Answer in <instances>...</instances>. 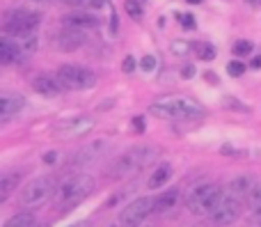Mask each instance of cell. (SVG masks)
I'll list each match as a JSON object with an SVG mask.
<instances>
[{
	"label": "cell",
	"instance_id": "cell-1",
	"mask_svg": "<svg viewBox=\"0 0 261 227\" xmlns=\"http://www.w3.org/2000/svg\"><path fill=\"white\" fill-rule=\"evenodd\" d=\"M96 188L94 177L90 174H69L62 182H58L53 191V207L58 211H69L78 207L85 197H90Z\"/></svg>",
	"mask_w": 261,
	"mask_h": 227
},
{
	"label": "cell",
	"instance_id": "cell-2",
	"mask_svg": "<svg viewBox=\"0 0 261 227\" xmlns=\"http://www.w3.org/2000/svg\"><path fill=\"white\" fill-rule=\"evenodd\" d=\"M149 113L153 115V117H161V119H176V122H181V119H197L204 115V108L197 104L195 99H190V96H161L158 101H153L151 106H149Z\"/></svg>",
	"mask_w": 261,
	"mask_h": 227
},
{
	"label": "cell",
	"instance_id": "cell-3",
	"mask_svg": "<svg viewBox=\"0 0 261 227\" xmlns=\"http://www.w3.org/2000/svg\"><path fill=\"white\" fill-rule=\"evenodd\" d=\"M153 159H156V147H133L115 159V163L108 170V177L117 179V182L128 179L138 174L147 163H151Z\"/></svg>",
	"mask_w": 261,
	"mask_h": 227
},
{
	"label": "cell",
	"instance_id": "cell-4",
	"mask_svg": "<svg viewBox=\"0 0 261 227\" xmlns=\"http://www.w3.org/2000/svg\"><path fill=\"white\" fill-rule=\"evenodd\" d=\"M222 195H225V191H222L218 184H199L188 195V200H186V209L193 216L211 214L218 202L222 200Z\"/></svg>",
	"mask_w": 261,
	"mask_h": 227
},
{
	"label": "cell",
	"instance_id": "cell-5",
	"mask_svg": "<svg viewBox=\"0 0 261 227\" xmlns=\"http://www.w3.org/2000/svg\"><path fill=\"white\" fill-rule=\"evenodd\" d=\"M156 209V197H135L117 216V227H140Z\"/></svg>",
	"mask_w": 261,
	"mask_h": 227
},
{
	"label": "cell",
	"instance_id": "cell-6",
	"mask_svg": "<svg viewBox=\"0 0 261 227\" xmlns=\"http://www.w3.org/2000/svg\"><path fill=\"white\" fill-rule=\"evenodd\" d=\"M58 78L67 90H92L96 85V73L81 64H62L58 69Z\"/></svg>",
	"mask_w": 261,
	"mask_h": 227
},
{
	"label": "cell",
	"instance_id": "cell-7",
	"mask_svg": "<svg viewBox=\"0 0 261 227\" xmlns=\"http://www.w3.org/2000/svg\"><path fill=\"white\" fill-rule=\"evenodd\" d=\"M55 186H58V184H55L50 177L32 179L30 184H25V188H23V193H21V207H25V209L41 207L48 197H53Z\"/></svg>",
	"mask_w": 261,
	"mask_h": 227
},
{
	"label": "cell",
	"instance_id": "cell-8",
	"mask_svg": "<svg viewBox=\"0 0 261 227\" xmlns=\"http://www.w3.org/2000/svg\"><path fill=\"white\" fill-rule=\"evenodd\" d=\"M41 23V16L28 9H9L3 18L5 35H18V32H32Z\"/></svg>",
	"mask_w": 261,
	"mask_h": 227
},
{
	"label": "cell",
	"instance_id": "cell-9",
	"mask_svg": "<svg viewBox=\"0 0 261 227\" xmlns=\"http://www.w3.org/2000/svg\"><path fill=\"white\" fill-rule=\"evenodd\" d=\"M243 197H234L229 195V193H225L222 195V200L216 205V209L208 214V218H211V225L216 227H227L231 223H236L241 216V211H243Z\"/></svg>",
	"mask_w": 261,
	"mask_h": 227
},
{
	"label": "cell",
	"instance_id": "cell-10",
	"mask_svg": "<svg viewBox=\"0 0 261 227\" xmlns=\"http://www.w3.org/2000/svg\"><path fill=\"white\" fill-rule=\"evenodd\" d=\"M94 117L90 115H76V117L62 119L60 124H55L53 136L60 138V140H76V138H83L94 129Z\"/></svg>",
	"mask_w": 261,
	"mask_h": 227
},
{
	"label": "cell",
	"instance_id": "cell-11",
	"mask_svg": "<svg viewBox=\"0 0 261 227\" xmlns=\"http://www.w3.org/2000/svg\"><path fill=\"white\" fill-rule=\"evenodd\" d=\"M110 152V140L108 138H96V140H92L90 145L81 147L78 149V154L71 159V165H92L96 163V161H101L106 154Z\"/></svg>",
	"mask_w": 261,
	"mask_h": 227
},
{
	"label": "cell",
	"instance_id": "cell-12",
	"mask_svg": "<svg viewBox=\"0 0 261 227\" xmlns=\"http://www.w3.org/2000/svg\"><path fill=\"white\" fill-rule=\"evenodd\" d=\"M25 108V96L14 94V92H5L0 96V122L7 124L12 117H16L21 110Z\"/></svg>",
	"mask_w": 261,
	"mask_h": 227
},
{
	"label": "cell",
	"instance_id": "cell-13",
	"mask_svg": "<svg viewBox=\"0 0 261 227\" xmlns=\"http://www.w3.org/2000/svg\"><path fill=\"white\" fill-rule=\"evenodd\" d=\"M32 90H35L37 94H41V96H60L62 94V90H67V87L62 85V81H60L58 76L39 73V76L32 81Z\"/></svg>",
	"mask_w": 261,
	"mask_h": 227
},
{
	"label": "cell",
	"instance_id": "cell-14",
	"mask_svg": "<svg viewBox=\"0 0 261 227\" xmlns=\"http://www.w3.org/2000/svg\"><path fill=\"white\" fill-rule=\"evenodd\" d=\"M181 202V188L179 186H170L156 197V209L153 214H170L172 209H176V205Z\"/></svg>",
	"mask_w": 261,
	"mask_h": 227
},
{
	"label": "cell",
	"instance_id": "cell-15",
	"mask_svg": "<svg viewBox=\"0 0 261 227\" xmlns=\"http://www.w3.org/2000/svg\"><path fill=\"white\" fill-rule=\"evenodd\" d=\"M9 41H12L14 46H16V51L21 53V58H25V55L35 53L37 48H39V37H37V32H18V35H9Z\"/></svg>",
	"mask_w": 261,
	"mask_h": 227
},
{
	"label": "cell",
	"instance_id": "cell-16",
	"mask_svg": "<svg viewBox=\"0 0 261 227\" xmlns=\"http://www.w3.org/2000/svg\"><path fill=\"white\" fill-rule=\"evenodd\" d=\"M55 44L60 46L62 51H76L85 44V35H83L78 28H64L58 37H55Z\"/></svg>",
	"mask_w": 261,
	"mask_h": 227
},
{
	"label": "cell",
	"instance_id": "cell-17",
	"mask_svg": "<svg viewBox=\"0 0 261 227\" xmlns=\"http://www.w3.org/2000/svg\"><path fill=\"white\" fill-rule=\"evenodd\" d=\"M99 16H96L94 12H73V14H67L64 16V26L69 28H96L99 26Z\"/></svg>",
	"mask_w": 261,
	"mask_h": 227
},
{
	"label": "cell",
	"instance_id": "cell-18",
	"mask_svg": "<svg viewBox=\"0 0 261 227\" xmlns=\"http://www.w3.org/2000/svg\"><path fill=\"white\" fill-rule=\"evenodd\" d=\"M254 184H257V182H254L250 174H239V177H234L229 182L227 193H229V195H234V197H248L250 193H252Z\"/></svg>",
	"mask_w": 261,
	"mask_h": 227
},
{
	"label": "cell",
	"instance_id": "cell-19",
	"mask_svg": "<svg viewBox=\"0 0 261 227\" xmlns=\"http://www.w3.org/2000/svg\"><path fill=\"white\" fill-rule=\"evenodd\" d=\"M170 179H172V165H170V163H161V165H158V168L151 172V177H149L147 186L156 191V188H163V186H165Z\"/></svg>",
	"mask_w": 261,
	"mask_h": 227
},
{
	"label": "cell",
	"instance_id": "cell-20",
	"mask_svg": "<svg viewBox=\"0 0 261 227\" xmlns=\"http://www.w3.org/2000/svg\"><path fill=\"white\" fill-rule=\"evenodd\" d=\"M21 184V172H7L3 179H0V202H7L9 195L18 188Z\"/></svg>",
	"mask_w": 261,
	"mask_h": 227
},
{
	"label": "cell",
	"instance_id": "cell-21",
	"mask_svg": "<svg viewBox=\"0 0 261 227\" xmlns=\"http://www.w3.org/2000/svg\"><path fill=\"white\" fill-rule=\"evenodd\" d=\"M21 60V53L16 51V46L9 41V37H5L0 41V62L3 64H12V62H18Z\"/></svg>",
	"mask_w": 261,
	"mask_h": 227
},
{
	"label": "cell",
	"instance_id": "cell-22",
	"mask_svg": "<svg viewBox=\"0 0 261 227\" xmlns=\"http://www.w3.org/2000/svg\"><path fill=\"white\" fill-rule=\"evenodd\" d=\"M35 223V218H32V214H28V211H23V214H16L14 218H9L5 227H32Z\"/></svg>",
	"mask_w": 261,
	"mask_h": 227
},
{
	"label": "cell",
	"instance_id": "cell-23",
	"mask_svg": "<svg viewBox=\"0 0 261 227\" xmlns=\"http://www.w3.org/2000/svg\"><path fill=\"white\" fill-rule=\"evenodd\" d=\"M248 207L252 211H257V214H261V182L254 184L252 193L248 195Z\"/></svg>",
	"mask_w": 261,
	"mask_h": 227
},
{
	"label": "cell",
	"instance_id": "cell-24",
	"mask_svg": "<svg viewBox=\"0 0 261 227\" xmlns=\"http://www.w3.org/2000/svg\"><path fill=\"white\" fill-rule=\"evenodd\" d=\"M195 48H197V58L206 60V62H211V60L216 58V46L208 44V41H199Z\"/></svg>",
	"mask_w": 261,
	"mask_h": 227
},
{
	"label": "cell",
	"instance_id": "cell-25",
	"mask_svg": "<svg viewBox=\"0 0 261 227\" xmlns=\"http://www.w3.org/2000/svg\"><path fill=\"white\" fill-rule=\"evenodd\" d=\"M124 7H126V14L130 18H135V21H140V18H142V7H140L138 0H126V5H124Z\"/></svg>",
	"mask_w": 261,
	"mask_h": 227
},
{
	"label": "cell",
	"instance_id": "cell-26",
	"mask_svg": "<svg viewBox=\"0 0 261 227\" xmlns=\"http://www.w3.org/2000/svg\"><path fill=\"white\" fill-rule=\"evenodd\" d=\"M227 73H229V76H234V78L243 76V73H245V64L241 62V60H231V62L227 64Z\"/></svg>",
	"mask_w": 261,
	"mask_h": 227
},
{
	"label": "cell",
	"instance_id": "cell-27",
	"mask_svg": "<svg viewBox=\"0 0 261 227\" xmlns=\"http://www.w3.org/2000/svg\"><path fill=\"white\" fill-rule=\"evenodd\" d=\"M252 51H254L252 41L241 39V41H236V44H234V55H250Z\"/></svg>",
	"mask_w": 261,
	"mask_h": 227
},
{
	"label": "cell",
	"instance_id": "cell-28",
	"mask_svg": "<svg viewBox=\"0 0 261 227\" xmlns=\"http://www.w3.org/2000/svg\"><path fill=\"white\" fill-rule=\"evenodd\" d=\"M140 69H142L144 73H151L153 69H156V55H144V58L140 60Z\"/></svg>",
	"mask_w": 261,
	"mask_h": 227
},
{
	"label": "cell",
	"instance_id": "cell-29",
	"mask_svg": "<svg viewBox=\"0 0 261 227\" xmlns=\"http://www.w3.org/2000/svg\"><path fill=\"white\" fill-rule=\"evenodd\" d=\"M83 3H85L92 12V9H103V7H108V5H113V0H83Z\"/></svg>",
	"mask_w": 261,
	"mask_h": 227
},
{
	"label": "cell",
	"instance_id": "cell-30",
	"mask_svg": "<svg viewBox=\"0 0 261 227\" xmlns=\"http://www.w3.org/2000/svg\"><path fill=\"white\" fill-rule=\"evenodd\" d=\"M179 23L186 28V30H195V16H193V14H181Z\"/></svg>",
	"mask_w": 261,
	"mask_h": 227
},
{
	"label": "cell",
	"instance_id": "cell-31",
	"mask_svg": "<svg viewBox=\"0 0 261 227\" xmlns=\"http://www.w3.org/2000/svg\"><path fill=\"white\" fill-rule=\"evenodd\" d=\"M135 67H138V62H135V58H133V55H126V58H124V62H122L124 73H133V71H135Z\"/></svg>",
	"mask_w": 261,
	"mask_h": 227
},
{
	"label": "cell",
	"instance_id": "cell-32",
	"mask_svg": "<svg viewBox=\"0 0 261 227\" xmlns=\"http://www.w3.org/2000/svg\"><path fill=\"white\" fill-rule=\"evenodd\" d=\"M172 51H174L176 55H186L190 51V44L188 41H174V44H172Z\"/></svg>",
	"mask_w": 261,
	"mask_h": 227
},
{
	"label": "cell",
	"instance_id": "cell-33",
	"mask_svg": "<svg viewBox=\"0 0 261 227\" xmlns=\"http://www.w3.org/2000/svg\"><path fill=\"white\" fill-rule=\"evenodd\" d=\"M67 227H94V220L92 218H78V220H73V223L67 225Z\"/></svg>",
	"mask_w": 261,
	"mask_h": 227
},
{
	"label": "cell",
	"instance_id": "cell-34",
	"mask_svg": "<svg viewBox=\"0 0 261 227\" xmlns=\"http://www.w3.org/2000/svg\"><path fill=\"white\" fill-rule=\"evenodd\" d=\"M44 163L46 165H55V163H58V152H46V154H44Z\"/></svg>",
	"mask_w": 261,
	"mask_h": 227
},
{
	"label": "cell",
	"instance_id": "cell-35",
	"mask_svg": "<svg viewBox=\"0 0 261 227\" xmlns=\"http://www.w3.org/2000/svg\"><path fill=\"white\" fill-rule=\"evenodd\" d=\"M181 76H184L186 81H190V78L195 76V67H193V64H186V67L181 69Z\"/></svg>",
	"mask_w": 261,
	"mask_h": 227
},
{
	"label": "cell",
	"instance_id": "cell-36",
	"mask_svg": "<svg viewBox=\"0 0 261 227\" xmlns=\"http://www.w3.org/2000/svg\"><path fill=\"white\" fill-rule=\"evenodd\" d=\"M41 3H53V0H41ZM58 3H64V5H81L83 0H58Z\"/></svg>",
	"mask_w": 261,
	"mask_h": 227
},
{
	"label": "cell",
	"instance_id": "cell-37",
	"mask_svg": "<svg viewBox=\"0 0 261 227\" xmlns=\"http://www.w3.org/2000/svg\"><path fill=\"white\" fill-rule=\"evenodd\" d=\"M133 122H135V127H138V131H144V119L142 117H135Z\"/></svg>",
	"mask_w": 261,
	"mask_h": 227
},
{
	"label": "cell",
	"instance_id": "cell-38",
	"mask_svg": "<svg viewBox=\"0 0 261 227\" xmlns=\"http://www.w3.org/2000/svg\"><path fill=\"white\" fill-rule=\"evenodd\" d=\"M252 67H254V69H261V55H257V58H252Z\"/></svg>",
	"mask_w": 261,
	"mask_h": 227
},
{
	"label": "cell",
	"instance_id": "cell-39",
	"mask_svg": "<svg viewBox=\"0 0 261 227\" xmlns=\"http://www.w3.org/2000/svg\"><path fill=\"white\" fill-rule=\"evenodd\" d=\"M186 3H190V5H199L202 0H186Z\"/></svg>",
	"mask_w": 261,
	"mask_h": 227
},
{
	"label": "cell",
	"instance_id": "cell-40",
	"mask_svg": "<svg viewBox=\"0 0 261 227\" xmlns=\"http://www.w3.org/2000/svg\"><path fill=\"white\" fill-rule=\"evenodd\" d=\"M32 227H46V225H41V223H32Z\"/></svg>",
	"mask_w": 261,
	"mask_h": 227
},
{
	"label": "cell",
	"instance_id": "cell-41",
	"mask_svg": "<svg viewBox=\"0 0 261 227\" xmlns=\"http://www.w3.org/2000/svg\"><path fill=\"white\" fill-rule=\"evenodd\" d=\"M193 227H208V225H204V223H197V225H193Z\"/></svg>",
	"mask_w": 261,
	"mask_h": 227
},
{
	"label": "cell",
	"instance_id": "cell-42",
	"mask_svg": "<svg viewBox=\"0 0 261 227\" xmlns=\"http://www.w3.org/2000/svg\"><path fill=\"white\" fill-rule=\"evenodd\" d=\"M259 3H261V0H259Z\"/></svg>",
	"mask_w": 261,
	"mask_h": 227
}]
</instances>
